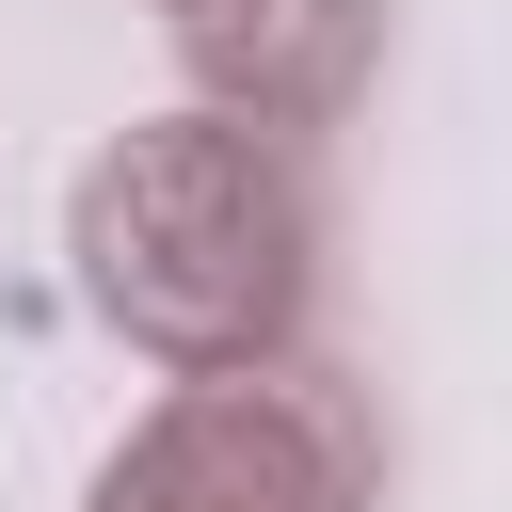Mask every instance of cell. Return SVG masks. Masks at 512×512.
Wrapping results in <instances>:
<instances>
[{
    "instance_id": "6da1fadb",
    "label": "cell",
    "mask_w": 512,
    "mask_h": 512,
    "mask_svg": "<svg viewBox=\"0 0 512 512\" xmlns=\"http://www.w3.org/2000/svg\"><path fill=\"white\" fill-rule=\"evenodd\" d=\"M64 256H80V304L128 352H160V368H256V352H304V304H320V176L272 128L144 112V128H112L80 160Z\"/></svg>"
},
{
    "instance_id": "7a4b0ae2",
    "label": "cell",
    "mask_w": 512,
    "mask_h": 512,
    "mask_svg": "<svg viewBox=\"0 0 512 512\" xmlns=\"http://www.w3.org/2000/svg\"><path fill=\"white\" fill-rule=\"evenodd\" d=\"M80 512H384V400L320 352L176 368V400L128 416Z\"/></svg>"
},
{
    "instance_id": "3957f363",
    "label": "cell",
    "mask_w": 512,
    "mask_h": 512,
    "mask_svg": "<svg viewBox=\"0 0 512 512\" xmlns=\"http://www.w3.org/2000/svg\"><path fill=\"white\" fill-rule=\"evenodd\" d=\"M176 64H192V112L320 144L384 80V0H176Z\"/></svg>"
},
{
    "instance_id": "277c9868",
    "label": "cell",
    "mask_w": 512,
    "mask_h": 512,
    "mask_svg": "<svg viewBox=\"0 0 512 512\" xmlns=\"http://www.w3.org/2000/svg\"><path fill=\"white\" fill-rule=\"evenodd\" d=\"M160 16H176V0H160Z\"/></svg>"
}]
</instances>
